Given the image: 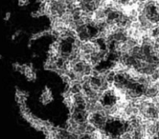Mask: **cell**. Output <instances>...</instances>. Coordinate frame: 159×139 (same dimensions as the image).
Segmentation results:
<instances>
[{
    "instance_id": "obj_11",
    "label": "cell",
    "mask_w": 159,
    "mask_h": 139,
    "mask_svg": "<svg viewBox=\"0 0 159 139\" xmlns=\"http://www.w3.org/2000/svg\"><path fill=\"white\" fill-rule=\"evenodd\" d=\"M29 3H30L29 0H17V4H18V6L21 7V8H24V7L28 6Z\"/></svg>"
},
{
    "instance_id": "obj_1",
    "label": "cell",
    "mask_w": 159,
    "mask_h": 139,
    "mask_svg": "<svg viewBox=\"0 0 159 139\" xmlns=\"http://www.w3.org/2000/svg\"><path fill=\"white\" fill-rule=\"evenodd\" d=\"M12 68L15 72L21 74L29 82H34V81L37 80V72L32 63L27 64V63L14 62L12 64Z\"/></svg>"
},
{
    "instance_id": "obj_2",
    "label": "cell",
    "mask_w": 159,
    "mask_h": 139,
    "mask_svg": "<svg viewBox=\"0 0 159 139\" xmlns=\"http://www.w3.org/2000/svg\"><path fill=\"white\" fill-rule=\"evenodd\" d=\"M108 116H107L104 112L89 113L88 115V122L91 123L96 129L103 131L106 129L107 124L108 122Z\"/></svg>"
},
{
    "instance_id": "obj_9",
    "label": "cell",
    "mask_w": 159,
    "mask_h": 139,
    "mask_svg": "<svg viewBox=\"0 0 159 139\" xmlns=\"http://www.w3.org/2000/svg\"><path fill=\"white\" fill-rule=\"evenodd\" d=\"M151 79L152 80V82H156V81H159V70L157 69L156 71H154L151 75H150Z\"/></svg>"
},
{
    "instance_id": "obj_3",
    "label": "cell",
    "mask_w": 159,
    "mask_h": 139,
    "mask_svg": "<svg viewBox=\"0 0 159 139\" xmlns=\"http://www.w3.org/2000/svg\"><path fill=\"white\" fill-rule=\"evenodd\" d=\"M104 104L101 100H91L87 99L85 103V110L88 113L101 112L104 111Z\"/></svg>"
},
{
    "instance_id": "obj_7",
    "label": "cell",
    "mask_w": 159,
    "mask_h": 139,
    "mask_svg": "<svg viewBox=\"0 0 159 139\" xmlns=\"http://www.w3.org/2000/svg\"><path fill=\"white\" fill-rule=\"evenodd\" d=\"M144 95L147 98H149V99H153V98L159 96V91L156 88V86L154 85V83L152 86L146 88L145 92H144Z\"/></svg>"
},
{
    "instance_id": "obj_4",
    "label": "cell",
    "mask_w": 159,
    "mask_h": 139,
    "mask_svg": "<svg viewBox=\"0 0 159 139\" xmlns=\"http://www.w3.org/2000/svg\"><path fill=\"white\" fill-rule=\"evenodd\" d=\"M53 100H54V95H53L52 90L49 87H45L39 95V102L42 105L45 106L50 104L51 102H53Z\"/></svg>"
},
{
    "instance_id": "obj_10",
    "label": "cell",
    "mask_w": 159,
    "mask_h": 139,
    "mask_svg": "<svg viewBox=\"0 0 159 139\" xmlns=\"http://www.w3.org/2000/svg\"><path fill=\"white\" fill-rule=\"evenodd\" d=\"M12 16H13V15H12V13L11 11H6V13L4 14V15H3V20H4V22H10L11 21V19H12Z\"/></svg>"
},
{
    "instance_id": "obj_8",
    "label": "cell",
    "mask_w": 159,
    "mask_h": 139,
    "mask_svg": "<svg viewBox=\"0 0 159 139\" xmlns=\"http://www.w3.org/2000/svg\"><path fill=\"white\" fill-rule=\"evenodd\" d=\"M22 34H23V31H22V30L15 31L12 33V36H11V41H12V42H16L22 36Z\"/></svg>"
},
{
    "instance_id": "obj_6",
    "label": "cell",
    "mask_w": 159,
    "mask_h": 139,
    "mask_svg": "<svg viewBox=\"0 0 159 139\" xmlns=\"http://www.w3.org/2000/svg\"><path fill=\"white\" fill-rule=\"evenodd\" d=\"M28 98V94L23 91L20 90L18 88L16 89V92H15V99L17 103V105H20V104H24L26 103V100Z\"/></svg>"
},
{
    "instance_id": "obj_5",
    "label": "cell",
    "mask_w": 159,
    "mask_h": 139,
    "mask_svg": "<svg viewBox=\"0 0 159 139\" xmlns=\"http://www.w3.org/2000/svg\"><path fill=\"white\" fill-rule=\"evenodd\" d=\"M145 120H153V121H159V110L156 108L155 105L152 103L149 109H148L146 114L144 115Z\"/></svg>"
},
{
    "instance_id": "obj_13",
    "label": "cell",
    "mask_w": 159,
    "mask_h": 139,
    "mask_svg": "<svg viewBox=\"0 0 159 139\" xmlns=\"http://www.w3.org/2000/svg\"><path fill=\"white\" fill-rule=\"evenodd\" d=\"M4 59V56H3V54L2 53H0V61H2Z\"/></svg>"
},
{
    "instance_id": "obj_12",
    "label": "cell",
    "mask_w": 159,
    "mask_h": 139,
    "mask_svg": "<svg viewBox=\"0 0 159 139\" xmlns=\"http://www.w3.org/2000/svg\"><path fill=\"white\" fill-rule=\"evenodd\" d=\"M155 135L159 137V125H158V128H157V131H156V134Z\"/></svg>"
}]
</instances>
